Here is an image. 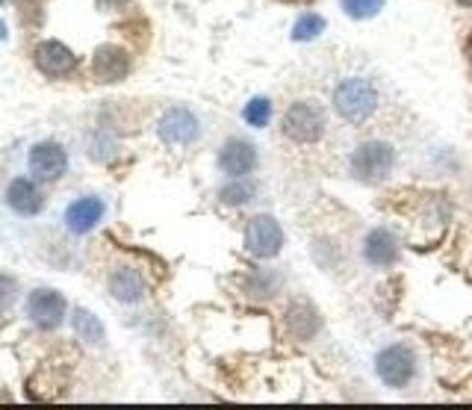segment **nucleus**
<instances>
[{
  "label": "nucleus",
  "mask_w": 472,
  "mask_h": 410,
  "mask_svg": "<svg viewBox=\"0 0 472 410\" xmlns=\"http://www.w3.org/2000/svg\"><path fill=\"white\" fill-rule=\"evenodd\" d=\"M221 198V204H228V207H240L245 201H251L254 198V186L251 183H245L242 178H233V183H228L224 190L219 192Z\"/></svg>",
  "instance_id": "obj_21"
},
{
  "label": "nucleus",
  "mask_w": 472,
  "mask_h": 410,
  "mask_svg": "<svg viewBox=\"0 0 472 410\" xmlns=\"http://www.w3.org/2000/svg\"><path fill=\"white\" fill-rule=\"evenodd\" d=\"M71 325H74V334L83 339V343H89V346L103 343V325L94 313L77 308L74 313H71Z\"/></svg>",
  "instance_id": "obj_17"
},
{
  "label": "nucleus",
  "mask_w": 472,
  "mask_h": 410,
  "mask_svg": "<svg viewBox=\"0 0 472 410\" xmlns=\"http://www.w3.org/2000/svg\"><path fill=\"white\" fill-rule=\"evenodd\" d=\"M101 219H103V201L94 195L77 198V201H71L65 210V228L71 233H89L98 228Z\"/></svg>",
  "instance_id": "obj_13"
},
{
  "label": "nucleus",
  "mask_w": 472,
  "mask_h": 410,
  "mask_svg": "<svg viewBox=\"0 0 472 410\" xmlns=\"http://www.w3.org/2000/svg\"><path fill=\"white\" fill-rule=\"evenodd\" d=\"M457 6H464V9H472V0H455Z\"/></svg>",
  "instance_id": "obj_25"
},
{
  "label": "nucleus",
  "mask_w": 472,
  "mask_h": 410,
  "mask_svg": "<svg viewBox=\"0 0 472 410\" xmlns=\"http://www.w3.org/2000/svg\"><path fill=\"white\" fill-rule=\"evenodd\" d=\"M330 103H334V112L342 122L360 127L381 107V92H378V86L369 77H346L337 83Z\"/></svg>",
  "instance_id": "obj_1"
},
{
  "label": "nucleus",
  "mask_w": 472,
  "mask_h": 410,
  "mask_svg": "<svg viewBox=\"0 0 472 410\" xmlns=\"http://www.w3.org/2000/svg\"><path fill=\"white\" fill-rule=\"evenodd\" d=\"M245 249L248 254L260 257V260H271L283 249V228L275 216L260 213L254 219H248L245 225Z\"/></svg>",
  "instance_id": "obj_5"
},
{
  "label": "nucleus",
  "mask_w": 472,
  "mask_h": 410,
  "mask_svg": "<svg viewBox=\"0 0 472 410\" xmlns=\"http://www.w3.org/2000/svg\"><path fill=\"white\" fill-rule=\"evenodd\" d=\"M27 162H30V171L35 174V178L44 181V183H51V181H59L65 174L68 154H65V148L59 142H51V139H47V142H35L30 148Z\"/></svg>",
  "instance_id": "obj_9"
},
{
  "label": "nucleus",
  "mask_w": 472,
  "mask_h": 410,
  "mask_svg": "<svg viewBox=\"0 0 472 410\" xmlns=\"http://www.w3.org/2000/svg\"><path fill=\"white\" fill-rule=\"evenodd\" d=\"M157 133H160L162 142L183 148V145H192L201 136V122L195 119V112H189L186 107H172V110L162 112Z\"/></svg>",
  "instance_id": "obj_6"
},
{
  "label": "nucleus",
  "mask_w": 472,
  "mask_h": 410,
  "mask_svg": "<svg viewBox=\"0 0 472 410\" xmlns=\"http://www.w3.org/2000/svg\"><path fill=\"white\" fill-rule=\"evenodd\" d=\"M280 4H310V0H280Z\"/></svg>",
  "instance_id": "obj_26"
},
{
  "label": "nucleus",
  "mask_w": 472,
  "mask_h": 410,
  "mask_svg": "<svg viewBox=\"0 0 472 410\" xmlns=\"http://www.w3.org/2000/svg\"><path fill=\"white\" fill-rule=\"evenodd\" d=\"M110 292H113V298L133 304L145 296V280H142V275L133 266H122L110 275Z\"/></svg>",
  "instance_id": "obj_16"
},
{
  "label": "nucleus",
  "mask_w": 472,
  "mask_h": 410,
  "mask_svg": "<svg viewBox=\"0 0 472 410\" xmlns=\"http://www.w3.org/2000/svg\"><path fill=\"white\" fill-rule=\"evenodd\" d=\"M375 372L387 386L393 390H405V386L417 378V351L405 343H393L378 351Z\"/></svg>",
  "instance_id": "obj_4"
},
{
  "label": "nucleus",
  "mask_w": 472,
  "mask_h": 410,
  "mask_svg": "<svg viewBox=\"0 0 472 410\" xmlns=\"http://www.w3.org/2000/svg\"><path fill=\"white\" fill-rule=\"evenodd\" d=\"M278 284L280 280L278 278H271V275H266V272H257L251 280H248V296H257V298H269L271 292L278 289Z\"/></svg>",
  "instance_id": "obj_22"
},
{
  "label": "nucleus",
  "mask_w": 472,
  "mask_h": 410,
  "mask_svg": "<svg viewBox=\"0 0 472 410\" xmlns=\"http://www.w3.org/2000/svg\"><path fill=\"white\" fill-rule=\"evenodd\" d=\"M12 298H15V280L9 275H0V313L9 308Z\"/></svg>",
  "instance_id": "obj_23"
},
{
  "label": "nucleus",
  "mask_w": 472,
  "mask_h": 410,
  "mask_svg": "<svg viewBox=\"0 0 472 410\" xmlns=\"http://www.w3.org/2000/svg\"><path fill=\"white\" fill-rule=\"evenodd\" d=\"M325 30V18L319 13H304L292 24V42H313Z\"/></svg>",
  "instance_id": "obj_18"
},
{
  "label": "nucleus",
  "mask_w": 472,
  "mask_h": 410,
  "mask_svg": "<svg viewBox=\"0 0 472 410\" xmlns=\"http://www.w3.org/2000/svg\"><path fill=\"white\" fill-rule=\"evenodd\" d=\"M0 4H4V0H0Z\"/></svg>",
  "instance_id": "obj_27"
},
{
  "label": "nucleus",
  "mask_w": 472,
  "mask_h": 410,
  "mask_svg": "<svg viewBox=\"0 0 472 410\" xmlns=\"http://www.w3.org/2000/svg\"><path fill=\"white\" fill-rule=\"evenodd\" d=\"M33 63H35V68H39L44 77L59 80V77H68L71 72H74V68H77V56H74V51H71V48H65L63 42L47 39V42L35 44Z\"/></svg>",
  "instance_id": "obj_7"
},
{
  "label": "nucleus",
  "mask_w": 472,
  "mask_h": 410,
  "mask_svg": "<svg viewBox=\"0 0 472 410\" xmlns=\"http://www.w3.org/2000/svg\"><path fill=\"white\" fill-rule=\"evenodd\" d=\"M219 169L228 178H245L257 169V148L248 139L233 136L219 148Z\"/></svg>",
  "instance_id": "obj_10"
},
{
  "label": "nucleus",
  "mask_w": 472,
  "mask_h": 410,
  "mask_svg": "<svg viewBox=\"0 0 472 410\" xmlns=\"http://www.w3.org/2000/svg\"><path fill=\"white\" fill-rule=\"evenodd\" d=\"M328 131V115L322 103L316 101H295L280 119V133L292 145H316Z\"/></svg>",
  "instance_id": "obj_2"
},
{
  "label": "nucleus",
  "mask_w": 472,
  "mask_h": 410,
  "mask_svg": "<svg viewBox=\"0 0 472 410\" xmlns=\"http://www.w3.org/2000/svg\"><path fill=\"white\" fill-rule=\"evenodd\" d=\"M242 119L251 124V127H266L271 122V101L269 98H251L245 103V110H242Z\"/></svg>",
  "instance_id": "obj_20"
},
{
  "label": "nucleus",
  "mask_w": 472,
  "mask_h": 410,
  "mask_svg": "<svg viewBox=\"0 0 472 410\" xmlns=\"http://www.w3.org/2000/svg\"><path fill=\"white\" fill-rule=\"evenodd\" d=\"M396 166V148L384 139H369L351 151L349 169L360 183H384Z\"/></svg>",
  "instance_id": "obj_3"
},
{
  "label": "nucleus",
  "mask_w": 472,
  "mask_h": 410,
  "mask_svg": "<svg viewBox=\"0 0 472 410\" xmlns=\"http://www.w3.org/2000/svg\"><path fill=\"white\" fill-rule=\"evenodd\" d=\"M130 0H98L101 9H118V6H127Z\"/></svg>",
  "instance_id": "obj_24"
},
{
  "label": "nucleus",
  "mask_w": 472,
  "mask_h": 410,
  "mask_svg": "<svg viewBox=\"0 0 472 410\" xmlns=\"http://www.w3.org/2000/svg\"><path fill=\"white\" fill-rule=\"evenodd\" d=\"M6 204L15 210L18 216H35L44 207L42 190L27 178H15L6 190Z\"/></svg>",
  "instance_id": "obj_14"
},
{
  "label": "nucleus",
  "mask_w": 472,
  "mask_h": 410,
  "mask_svg": "<svg viewBox=\"0 0 472 410\" xmlns=\"http://www.w3.org/2000/svg\"><path fill=\"white\" fill-rule=\"evenodd\" d=\"M92 74L101 83H122L130 74V54L118 44H101L92 56Z\"/></svg>",
  "instance_id": "obj_11"
},
{
  "label": "nucleus",
  "mask_w": 472,
  "mask_h": 410,
  "mask_svg": "<svg viewBox=\"0 0 472 410\" xmlns=\"http://www.w3.org/2000/svg\"><path fill=\"white\" fill-rule=\"evenodd\" d=\"M68 304L63 298V292L56 289H35L27 298V316L33 319V325L44 327V331H54V327L63 325Z\"/></svg>",
  "instance_id": "obj_8"
},
{
  "label": "nucleus",
  "mask_w": 472,
  "mask_h": 410,
  "mask_svg": "<svg viewBox=\"0 0 472 410\" xmlns=\"http://www.w3.org/2000/svg\"><path fill=\"white\" fill-rule=\"evenodd\" d=\"M342 13L354 21H366V18H375L378 13L384 9V0H339Z\"/></svg>",
  "instance_id": "obj_19"
},
{
  "label": "nucleus",
  "mask_w": 472,
  "mask_h": 410,
  "mask_svg": "<svg viewBox=\"0 0 472 410\" xmlns=\"http://www.w3.org/2000/svg\"><path fill=\"white\" fill-rule=\"evenodd\" d=\"M322 327V319H319V310L310 301H295L287 310V331L295 339H313Z\"/></svg>",
  "instance_id": "obj_15"
},
{
  "label": "nucleus",
  "mask_w": 472,
  "mask_h": 410,
  "mask_svg": "<svg viewBox=\"0 0 472 410\" xmlns=\"http://www.w3.org/2000/svg\"><path fill=\"white\" fill-rule=\"evenodd\" d=\"M398 239L389 233L387 228H375L366 233L363 239V260L375 266V268H389L393 263H398Z\"/></svg>",
  "instance_id": "obj_12"
}]
</instances>
